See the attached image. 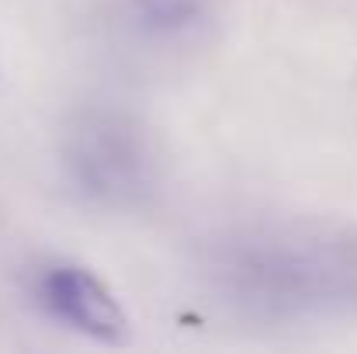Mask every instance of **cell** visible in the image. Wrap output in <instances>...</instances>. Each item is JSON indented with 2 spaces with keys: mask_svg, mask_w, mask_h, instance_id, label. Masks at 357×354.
I'll return each mask as SVG.
<instances>
[{
  "mask_svg": "<svg viewBox=\"0 0 357 354\" xmlns=\"http://www.w3.org/2000/svg\"><path fill=\"white\" fill-rule=\"evenodd\" d=\"M202 278L246 323L291 327L357 316V230L257 223L208 243Z\"/></svg>",
  "mask_w": 357,
  "mask_h": 354,
  "instance_id": "1",
  "label": "cell"
},
{
  "mask_svg": "<svg viewBox=\"0 0 357 354\" xmlns=\"http://www.w3.org/2000/svg\"><path fill=\"white\" fill-rule=\"evenodd\" d=\"M59 156L70 184L98 209H139L160 184L149 128L125 108L91 105L66 121Z\"/></svg>",
  "mask_w": 357,
  "mask_h": 354,
  "instance_id": "2",
  "label": "cell"
},
{
  "mask_svg": "<svg viewBox=\"0 0 357 354\" xmlns=\"http://www.w3.org/2000/svg\"><path fill=\"white\" fill-rule=\"evenodd\" d=\"M222 0H108L115 42L146 59H181L212 42Z\"/></svg>",
  "mask_w": 357,
  "mask_h": 354,
  "instance_id": "3",
  "label": "cell"
},
{
  "mask_svg": "<svg viewBox=\"0 0 357 354\" xmlns=\"http://www.w3.org/2000/svg\"><path fill=\"white\" fill-rule=\"evenodd\" d=\"M35 299L52 320L66 323L70 330L98 344L121 348L132 337V323H128V313L119 302V295L84 264L52 260L38 267Z\"/></svg>",
  "mask_w": 357,
  "mask_h": 354,
  "instance_id": "4",
  "label": "cell"
}]
</instances>
